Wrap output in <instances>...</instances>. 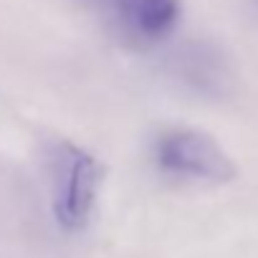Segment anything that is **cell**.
I'll list each match as a JSON object with an SVG mask.
<instances>
[{"mask_svg":"<svg viewBox=\"0 0 258 258\" xmlns=\"http://www.w3.org/2000/svg\"><path fill=\"white\" fill-rule=\"evenodd\" d=\"M155 170L180 185H225L238 170L223 145L195 126H165L150 147Z\"/></svg>","mask_w":258,"mask_h":258,"instance_id":"7a4b0ae2","label":"cell"},{"mask_svg":"<svg viewBox=\"0 0 258 258\" xmlns=\"http://www.w3.org/2000/svg\"><path fill=\"white\" fill-rule=\"evenodd\" d=\"M170 74L192 94L210 99L225 96L235 79L230 58L213 41H190L180 46L170 58Z\"/></svg>","mask_w":258,"mask_h":258,"instance_id":"277c9868","label":"cell"},{"mask_svg":"<svg viewBox=\"0 0 258 258\" xmlns=\"http://www.w3.org/2000/svg\"><path fill=\"white\" fill-rule=\"evenodd\" d=\"M253 3H255V6H258V0H253Z\"/></svg>","mask_w":258,"mask_h":258,"instance_id":"5b68a950","label":"cell"},{"mask_svg":"<svg viewBox=\"0 0 258 258\" xmlns=\"http://www.w3.org/2000/svg\"><path fill=\"white\" fill-rule=\"evenodd\" d=\"M121 46L147 51L165 43L177 23L180 0H79Z\"/></svg>","mask_w":258,"mask_h":258,"instance_id":"3957f363","label":"cell"},{"mask_svg":"<svg viewBox=\"0 0 258 258\" xmlns=\"http://www.w3.org/2000/svg\"><path fill=\"white\" fill-rule=\"evenodd\" d=\"M43 167L56 225L63 233H81L101 190L99 160L71 140H51L43 152Z\"/></svg>","mask_w":258,"mask_h":258,"instance_id":"6da1fadb","label":"cell"}]
</instances>
